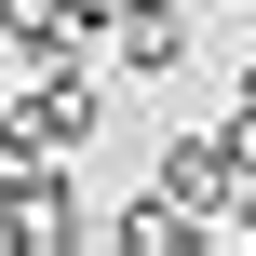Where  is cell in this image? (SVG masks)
Masks as SVG:
<instances>
[{
    "label": "cell",
    "mask_w": 256,
    "mask_h": 256,
    "mask_svg": "<svg viewBox=\"0 0 256 256\" xmlns=\"http://www.w3.org/2000/svg\"><path fill=\"white\" fill-rule=\"evenodd\" d=\"M243 135H176V148H162V189H176V202H189V216H230V189H243Z\"/></svg>",
    "instance_id": "obj_1"
},
{
    "label": "cell",
    "mask_w": 256,
    "mask_h": 256,
    "mask_svg": "<svg viewBox=\"0 0 256 256\" xmlns=\"http://www.w3.org/2000/svg\"><path fill=\"white\" fill-rule=\"evenodd\" d=\"M14 135H27V148H54V162H68V148H94V81H81V68H40V94L14 108Z\"/></svg>",
    "instance_id": "obj_2"
},
{
    "label": "cell",
    "mask_w": 256,
    "mask_h": 256,
    "mask_svg": "<svg viewBox=\"0 0 256 256\" xmlns=\"http://www.w3.org/2000/svg\"><path fill=\"white\" fill-rule=\"evenodd\" d=\"M108 54L162 81V68H189V14H176V0H122V14H108Z\"/></svg>",
    "instance_id": "obj_3"
},
{
    "label": "cell",
    "mask_w": 256,
    "mask_h": 256,
    "mask_svg": "<svg viewBox=\"0 0 256 256\" xmlns=\"http://www.w3.org/2000/svg\"><path fill=\"white\" fill-rule=\"evenodd\" d=\"M216 243H256V162H243V189H230V216H216Z\"/></svg>",
    "instance_id": "obj_4"
},
{
    "label": "cell",
    "mask_w": 256,
    "mask_h": 256,
    "mask_svg": "<svg viewBox=\"0 0 256 256\" xmlns=\"http://www.w3.org/2000/svg\"><path fill=\"white\" fill-rule=\"evenodd\" d=\"M230 135L256 148V54H243V81H230Z\"/></svg>",
    "instance_id": "obj_5"
},
{
    "label": "cell",
    "mask_w": 256,
    "mask_h": 256,
    "mask_svg": "<svg viewBox=\"0 0 256 256\" xmlns=\"http://www.w3.org/2000/svg\"><path fill=\"white\" fill-rule=\"evenodd\" d=\"M0 122H14V108H0Z\"/></svg>",
    "instance_id": "obj_6"
}]
</instances>
